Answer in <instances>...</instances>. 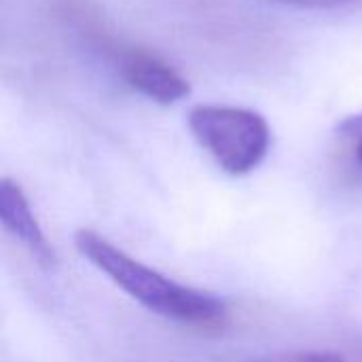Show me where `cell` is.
<instances>
[{
  "instance_id": "obj_1",
  "label": "cell",
  "mask_w": 362,
  "mask_h": 362,
  "mask_svg": "<svg viewBox=\"0 0 362 362\" xmlns=\"http://www.w3.org/2000/svg\"><path fill=\"white\" fill-rule=\"evenodd\" d=\"M76 250L121 291L142 303L146 310L191 327H223L227 322V305L212 293L178 284L163 274L142 265L106 238L91 229H81L74 235Z\"/></svg>"
},
{
  "instance_id": "obj_2",
  "label": "cell",
  "mask_w": 362,
  "mask_h": 362,
  "mask_svg": "<svg viewBox=\"0 0 362 362\" xmlns=\"http://www.w3.org/2000/svg\"><path fill=\"white\" fill-rule=\"evenodd\" d=\"M189 127L214 161L233 176L252 172L269 151V125L248 108L195 106L189 115Z\"/></svg>"
},
{
  "instance_id": "obj_3",
  "label": "cell",
  "mask_w": 362,
  "mask_h": 362,
  "mask_svg": "<svg viewBox=\"0 0 362 362\" xmlns=\"http://www.w3.org/2000/svg\"><path fill=\"white\" fill-rule=\"evenodd\" d=\"M0 221L4 229L21 242V246L40 267L53 269L57 265V255L49 244L45 231L40 229L28 197L23 195L21 187L11 178L0 180Z\"/></svg>"
},
{
  "instance_id": "obj_4",
  "label": "cell",
  "mask_w": 362,
  "mask_h": 362,
  "mask_svg": "<svg viewBox=\"0 0 362 362\" xmlns=\"http://www.w3.org/2000/svg\"><path fill=\"white\" fill-rule=\"evenodd\" d=\"M125 81L157 104H174L191 93V85L170 64L144 51H132L123 57Z\"/></svg>"
},
{
  "instance_id": "obj_5",
  "label": "cell",
  "mask_w": 362,
  "mask_h": 362,
  "mask_svg": "<svg viewBox=\"0 0 362 362\" xmlns=\"http://www.w3.org/2000/svg\"><path fill=\"white\" fill-rule=\"evenodd\" d=\"M246 362H346L335 352H280Z\"/></svg>"
},
{
  "instance_id": "obj_6",
  "label": "cell",
  "mask_w": 362,
  "mask_h": 362,
  "mask_svg": "<svg viewBox=\"0 0 362 362\" xmlns=\"http://www.w3.org/2000/svg\"><path fill=\"white\" fill-rule=\"evenodd\" d=\"M272 2L297 6V8H348L354 4H362V0H272Z\"/></svg>"
},
{
  "instance_id": "obj_7",
  "label": "cell",
  "mask_w": 362,
  "mask_h": 362,
  "mask_svg": "<svg viewBox=\"0 0 362 362\" xmlns=\"http://www.w3.org/2000/svg\"><path fill=\"white\" fill-rule=\"evenodd\" d=\"M337 132H341L344 136H356V138L362 136V112L344 119V121L337 125Z\"/></svg>"
},
{
  "instance_id": "obj_8",
  "label": "cell",
  "mask_w": 362,
  "mask_h": 362,
  "mask_svg": "<svg viewBox=\"0 0 362 362\" xmlns=\"http://www.w3.org/2000/svg\"><path fill=\"white\" fill-rule=\"evenodd\" d=\"M356 159L362 165V136H358V142H356Z\"/></svg>"
}]
</instances>
